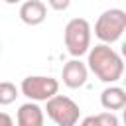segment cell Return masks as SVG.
<instances>
[{"label": "cell", "instance_id": "12", "mask_svg": "<svg viewBox=\"0 0 126 126\" xmlns=\"http://www.w3.org/2000/svg\"><path fill=\"white\" fill-rule=\"evenodd\" d=\"M47 4H49L53 10H57V12H65V10L69 8L71 0H47Z\"/></svg>", "mask_w": 126, "mask_h": 126}, {"label": "cell", "instance_id": "14", "mask_svg": "<svg viewBox=\"0 0 126 126\" xmlns=\"http://www.w3.org/2000/svg\"><path fill=\"white\" fill-rule=\"evenodd\" d=\"M79 126H98V118H96V114H94V116H87V118H83V122H81Z\"/></svg>", "mask_w": 126, "mask_h": 126}, {"label": "cell", "instance_id": "8", "mask_svg": "<svg viewBox=\"0 0 126 126\" xmlns=\"http://www.w3.org/2000/svg\"><path fill=\"white\" fill-rule=\"evenodd\" d=\"M43 120H45L43 108L35 102H26L18 108V114H16L18 126H43Z\"/></svg>", "mask_w": 126, "mask_h": 126}, {"label": "cell", "instance_id": "13", "mask_svg": "<svg viewBox=\"0 0 126 126\" xmlns=\"http://www.w3.org/2000/svg\"><path fill=\"white\" fill-rule=\"evenodd\" d=\"M0 126H14V120L8 112H0Z\"/></svg>", "mask_w": 126, "mask_h": 126}, {"label": "cell", "instance_id": "4", "mask_svg": "<svg viewBox=\"0 0 126 126\" xmlns=\"http://www.w3.org/2000/svg\"><path fill=\"white\" fill-rule=\"evenodd\" d=\"M45 112L57 126H77V122L81 118L79 104L65 94H53L51 98H47Z\"/></svg>", "mask_w": 126, "mask_h": 126}, {"label": "cell", "instance_id": "10", "mask_svg": "<svg viewBox=\"0 0 126 126\" xmlns=\"http://www.w3.org/2000/svg\"><path fill=\"white\" fill-rule=\"evenodd\" d=\"M16 98H18V87L10 81H2L0 83V104L2 106L12 104Z\"/></svg>", "mask_w": 126, "mask_h": 126}, {"label": "cell", "instance_id": "6", "mask_svg": "<svg viewBox=\"0 0 126 126\" xmlns=\"http://www.w3.org/2000/svg\"><path fill=\"white\" fill-rule=\"evenodd\" d=\"M61 79H63V85L69 87V89H79L87 83L89 79V69L87 65L81 61V59H71L63 65V71H61Z\"/></svg>", "mask_w": 126, "mask_h": 126}, {"label": "cell", "instance_id": "2", "mask_svg": "<svg viewBox=\"0 0 126 126\" xmlns=\"http://www.w3.org/2000/svg\"><path fill=\"white\" fill-rule=\"evenodd\" d=\"M124 30H126V12L120 8L104 10L94 24V35L102 43H108V45L118 41L122 37Z\"/></svg>", "mask_w": 126, "mask_h": 126}, {"label": "cell", "instance_id": "7", "mask_svg": "<svg viewBox=\"0 0 126 126\" xmlns=\"http://www.w3.org/2000/svg\"><path fill=\"white\" fill-rule=\"evenodd\" d=\"M47 18V6L41 0H26L20 6V20L28 26H39Z\"/></svg>", "mask_w": 126, "mask_h": 126}, {"label": "cell", "instance_id": "5", "mask_svg": "<svg viewBox=\"0 0 126 126\" xmlns=\"http://www.w3.org/2000/svg\"><path fill=\"white\" fill-rule=\"evenodd\" d=\"M20 91L24 96H28L30 100H47L53 94H57L59 91V81L53 77H45V75H30L22 81Z\"/></svg>", "mask_w": 126, "mask_h": 126}, {"label": "cell", "instance_id": "3", "mask_svg": "<svg viewBox=\"0 0 126 126\" xmlns=\"http://www.w3.org/2000/svg\"><path fill=\"white\" fill-rule=\"evenodd\" d=\"M65 47L73 57H81L91 47V24L85 18H73L67 22L63 32Z\"/></svg>", "mask_w": 126, "mask_h": 126}, {"label": "cell", "instance_id": "1", "mask_svg": "<svg viewBox=\"0 0 126 126\" xmlns=\"http://www.w3.org/2000/svg\"><path fill=\"white\" fill-rule=\"evenodd\" d=\"M87 53H89L87 69H91L102 83H116L122 79L124 61L108 43H98L94 47H89Z\"/></svg>", "mask_w": 126, "mask_h": 126}, {"label": "cell", "instance_id": "15", "mask_svg": "<svg viewBox=\"0 0 126 126\" xmlns=\"http://www.w3.org/2000/svg\"><path fill=\"white\" fill-rule=\"evenodd\" d=\"M6 4H18V2H22V0H4Z\"/></svg>", "mask_w": 126, "mask_h": 126}, {"label": "cell", "instance_id": "9", "mask_svg": "<svg viewBox=\"0 0 126 126\" xmlns=\"http://www.w3.org/2000/svg\"><path fill=\"white\" fill-rule=\"evenodd\" d=\"M100 104L104 110L112 112V110H122L126 106V91L122 87L110 85L100 93Z\"/></svg>", "mask_w": 126, "mask_h": 126}, {"label": "cell", "instance_id": "16", "mask_svg": "<svg viewBox=\"0 0 126 126\" xmlns=\"http://www.w3.org/2000/svg\"><path fill=\"white\" fill-rule=\"evenodd\" d=\"M0 51H2V43H0Z\"/></svg>", "mask_w": 126, "mask_h": 126}, {"label": "cell", "instance_id": "11", "mask_svg": "<svg viewBox=\"0 0 126 126\" xmlns=\"http://www.w3.org/2000/svg\"><path fill=\"white\" fill-rule=\"evenodd\" d=\"M96 118H98V126H120V120H118V116L114 114V112H100V114H96Z\"/></svg>", "mask_w": 126, "mask_h": 126}]
</instances>
